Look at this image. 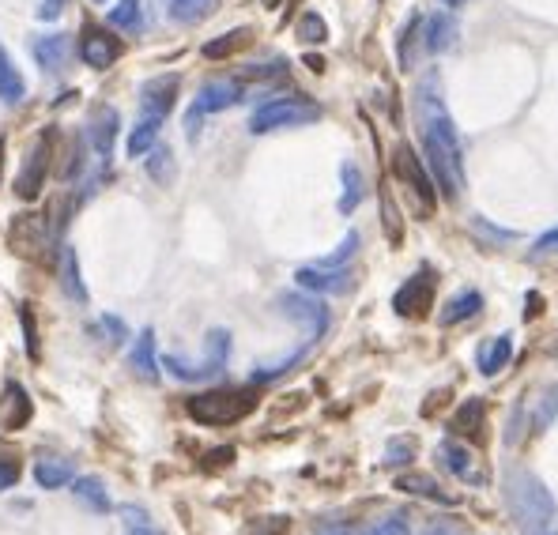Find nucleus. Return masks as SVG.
Returning <instances> with one entry per match:
<instances>
[{
  "label": "nucleus",
  "instance_id": "a211bd4d",
  "mask_svg": "<svg viewBox=\"0 0 558 535\" xmlns=\"http://www.w3.org/2000/svg\"><path fill=\"white\" fill-rule=\"evenodd\" d=\"M427 49L430 53H445V49H453V42H457V19L449 16V12H434V16L427 19Z\"/></svg>",
  "mask_w": 558,
  "mask_h": 535
},
{
  "label": "nucleus",
  "instance_id": "4d7b16f0",
  "mask_svg": "<svg viewBox=\"0 0 558 535\" xmlns=\"http://www.w3.org/2000/svg\"><path fill=\"white\" fill-rule=\"evenodd\" d=\"M336 535H344V532H336Z\"/></svg>",
  "mask_w": 558,
  "mask_h": 535
},
{
  "label": "nucleus",
  "instance_id": "4be33fe9",
  "mask_svg": "<svg viewBox=\"0 0 558 535\" xmlns=\"http://www.w3.org/2000/svg\"><path fill=\"white\" fill-rule=\"evenodd\" d=\"M483 415H487L483 400H468V404L460 407L457 415L449 419V426H453V434H464V438L479 441L483 438Z\"/></svg>",
  "mask_w": 558,
  "mask_h": 535
},
{
  "label": "nucleus",
  "instance_id": "5701e85b",
  "mask_svg": "<svg viewBox=\"0 0 558 535\" xmlns=\"http://www.w3.org/2000/svg\"><path fill=\"white\" fill-rule=\"evenodd\" d=\"M159 132H163V121L159 117H140L136 121V129L129 132V159H140V155H148L155 140H159Z\"/></svg>",
  "mask_w": 558,
  "mask_h": 535
},
{
  "label": "nucleus",
  "instance_id": "423d86ee",
  "mask_svg": "<svg viewBox=\"0 0 558 535\" xmlns=\"http://www.w3.org/2000/svg\"><path fill=\"white\" fill-rule=\"evenodd\" d=\"M230 358V332H223V328H215V332H208V347H204V362H185V358L178 355H166L163 366L178 381H204V377H212V373H219L223 366H227Z\"/></svg>",
  "mask_w": 558,
  "mask_h": 535
},
{
  "label": "nucleus",
  "instance_id": "ea45409f",
  "mask_svg": "<svg viewBox=\"0 0 558 535\" xmlns=\"http://www.w3.org/2000/svg\"><path fill=\"white\" fill-rule=\"evenodd\" d=\"M419 23H423V19L411 16V23L404 27V38H400V65L404 68H411V42L419 38Z\"/></svg>",
  "mask_w": 558,
  "mask_h": 535
},
{
  "label": "nucleus",
  "instance_id": "cd10ccee",
  "mask_svg": "<svg viewBox=\"0 0 558 535\" xmlns=\"http://www.w3.org/2000/svg\"><path fill=\"white\" fill-rule=\"evenodd\" d=\"M509 355H513V340H509V336H498V340L483 343V347H479V370L487 373V377H494V373L509 362Z\"/></svg>",
  "mask_w": 558,
  "mask_h": 535
},
{
  "label": "nucleus",
  "instance_id": "20e7f679",
  "mask_svg": "<svg viewBox=\"0 0 558 535\" xmlns=\"http://www.w3.org/2000/svg\"><path fill=\"white\" fill-rule=\"evenodd\" d=\"M393 174L400 178V185L408 189V200H411V208H415V215H419V219H430L434 208H438V185H434L430 170L423 166V159H419L408 144L396 147Z\"/></svg>",
  "mask_w": 558,
  "mask_h": 535
},
{
  "label": "nucleus",
  "instance_id": "4468645a",
  "mask_svg": "<svg viewBox=\"0 0 558 535\" xmlns=\"http://www.w3.org/2000/svg\"><path fill=\"white\" fill-rule=\"evenodd\" d=\"M46 170H50V132L38 136L31 159H27V166H23V174H19V181H16V193L23 196V200L38 196L42 181H46Z\"/></svg>",
  "mask_w": 558,
  "mask_h": 535
},
{
  "label": "nucleus",
  "instance_id": "a878e982",
  "mask_svg": "<svg viewBox=\"0 0 558 535\" xmlns=\"http://www.w3.org/2000/svg\"><path fill=\"white\" fill-rule=\"evenodd\" d=\"M27 91V83L19 76V68L12 65V57H8V49L0 46V98L8 102V106H16L19 98Z\"/></svg>",
  "mask_w": 558,
  "mask_h": 535
},
{
  "label": "nucleus",
  "instance_id": "f8f14e48",
  "mask_svg": "<svg viewBox=\"0 0 558 535\" xmlns=\"http://www.w3.org/2000/svg\"><path fill=\"white\" fill-rule=\"evenodd\" d=\"M117 125H121V117H117L114 106H95L91 117H87V140L95 147L99 163H110V155H114Z\"/></svg>",
  "mask_w": 558,
  "mask_h": 535
},
{
  "label": "nucleus",
  "instance_id": "4c0bfd02",
  "mask_svg": "<svg viewBox=\"0 0 558 535\" xmlns=\"http://www.w3.org/2000/svg\"><path fill=\"white\" fill-rule=\"evenodd\" d=\"M19 460L16 456H8V453H0V490H12L19 483Z\"/></svg>",
  "mask_w": 558,
  "mask_h": 535
},
{
  "label": "nucleus",
  "instance_id": "49530a36",
  "mask_svg": "<svg viewBox=\"0 0 558 535\" xmlns=\"http://www.w3.org/2000/svg\"><path fill=\"white\" fill-rule=\"evenodd\" d=\"M558 245V230H547L540 242H536V249H555Z\"/></svg>",
  "mask_w": 558,
  "mask_h": 535
},
{
  "label": "nucleus",
  "instance_id": "2eb2a0df",
  "mask_svg": "<svg viewBox=\"0 0 558 535\" xmlns=\"http://www.w3.org/2000/svg\"><path fill=\"white\" fill-rule=\"evenodd\" d=\"M31 396L19 381H8L4 392H0V426L4 430H23L31 422Z\"/></svg>",
  "mask_w": 558,
  "mask_h": 535
},
{
  "label": "nucleus",
  "instance_id": "aec40b11",
  "mask_svg": "<svg viewBox=\"0 0 558 535\" xmlns=\"http://www.w3.org/2000/svg\"><path fill=\"white\" fill-rule=\"evenodd\" d=\"M61 287H65V294L72 302H80V306L87 302V287H83V276H80V257H76L72 245L61 249Z\"/></svg>",
  "mask_w": 558,
  "mask_h": 535
},
{
  "label": "nucleus",
  "instance_id": "864d4df0",
  "mask_svg": "<svg viewBox=\"0 0 558 535\" xmlns=\"http://www.w3.org/2000/svg\"><path fill=\"white\" fill-rule=\"evenodd\" d=\"M445 4H453V8H460V4H464V0H445Z\"/></svg>",
  "mask_w": 558,
  "mask_h": 535
},
{
  "label": "nucleus",
  "instance_id": "58836bf2",
  "mask_svg": "<svg viewBox=\"0 0 558 535\" xmlns=\"http://www.w3.org/2000/svg\"><path fill=\"white\" fill-rule=\"evenodd\" d=\"M411 453H415V441H411V438H396V441H389L385 464H408Z\"/></svg>",
  "mask_w": 558,
  "mask_h": 535
},
{
  "label": "nucleus",
  "instance_id": "393cba45",
  "mask_svg": "<svg viewBox=\"0 0 558 535\" xmlns=\"http://www.w3.org/2000/svg\"><path fill=\"white\" fill-rule=\"evenodd\" d=\"M249 42H253V31H246V27H242V31H227L223 38L208 42V46L200 49V53H204L208 61H227V57H234V53H242Z\"/></svg>",
  "mask_w": 558,
  "mask_h": 535
},
{
  "label": "nucleus",
  "instance_id": "f03ea898",
  "mask_svg": "<svg viewBox=\"0 0 558 535\" xmlns=\"http://www.w3.org/2000/svg\"><path fill=\"white\" fill-rule=\"evenodd\" d=\"M257 407V392L249 389H215V392H200V396H189L185 411L200 422V426H234L246 415H253Z\"/></svg>",
  "mask_w": 558,
  "mask_h": 535
},
{
  "label": "nucleus",
  "instance_id": "6ab92c4d",
  "mask_svg": "<svg viewBox=\"0 0 558 535\" xmlns=\"http://www.w3.org/2000/svg\"><path fill=\"white\" fill-rule=\"evenodd\" d=\"M438 453H442V464L457 479H476L479 483V471H476V456L468 453V445H457V441H442L438 445Z\"/></svg>",
  "mask_w": 558,
  "mask_h": 535
},
{
  "label": "nucleus",
  "instance_id": "ddd939ff",
  "mask_svg": "<svg viewBox=\"0 0 558 535\" xmlns=\"http://www.w3.org/2000/svg\"><path fill=\"white\" fill-rule=\"evenodd\" d=\"M298 287H306L313 294H340L351 287V272L347 268H325V264H306L295 272Z\"/></svg>",
  "mask_w": 558,
  "mask_h": 535
},
{
  "label": "nucleus",
  "instance_id": "7c9ffc66",
  "mask_svg": "<svg viewBox=\"0 0 558 535\" xmlns=\"http://www.w3.org/2000/svg\"><path fill=\"white\" fill-rule=\"evenodd\" d=\"M72 494H76L83 505H91L95 513H110V494H106V487H102L99 479H76Z\"/></svg>",
  "mask_w": 558,
  "mask_h": 535
},
{
  "label": "nucleus",
  "instance_id": "9d476101",
  "mask_svg": "<svg viewBox=\"0 0 558 535\" xmlns=\"http://www.w3.org/2000/svg\"><path fill=\"white\" fill-rule=\"evenodd\" d=\"M83 61L95 68V72H106V68L114 65L117 57H121V38L110 31H102V27H95V23H87L83 27Z\"/></svg>",
  "mask_w": 558,
  "mask_h": 535
},
{
  "label": "nucleus",
  "instance_id": "1a4fd4ad",
  "mask_svg": "<svg viewBox=\"0 0 558 535\" xmlns=\"http://www.w3.org/2000/svg\"><path fill=\"white\" fill-rule=\"evenodd\" d=\"M430 306H434V272H430V268H419V272L396 291L393 309L400 313V317L419 321V317H427L430 313Z\"/></svg>",
  "mask_w": 558,
  "mask_h": 535
},
{
  "label": "nucleus",
  "instance_id": "473e14b6",
  "mask_svg": "<svg viewBox=\"0 0 558 535\" xmlns=\"http://www.w3.org/2000/svg\"><path fill=\"white\" fill-rule=\"evenodd\" d=\"M110 27H117V31H136L140 27V0H121L117 8H110Z\"/></svg>",
  "mask_w": 558,
  "mask_h": 535
},
{
  "label": "nucleus",
  "instance_id": "f3484780",
  "mask_svg": "<svg viewBox=\"0 0 558 535\" xmlns=\"http://www.w3.org/2000/svg\"><path fill=\"white\" fill-rule=\"evenodd\" d=\"M34 479H38V487L61 490L76 479V471H72V460H61V456H38V460H34Z\"/></svg>",
  "mask_w": 558,
  "mask_h": 535
},
{
  "label": "nucleus",
  "instance_id": "f257e3e1",
  "mask_svg": "<svg viewBox=\"0 0 558 535\" xmlns=\"http://www.w3.org/2000/svg\"><path fill=\"white\" fill-rule=\"evenodd\" d=\"M419 125H423L430 178L442 189L445 200H457L464 189V144H460V129L445 110L442 95L434 91V80L419 87Z\"/></svg>",
  "mask_w": 558,
  "mask_h": 535
},
{
  "label": "nucleus",
  "instance_id": "6e6552de",
  "mask_svg": "<svg viewBox=\"0 0 558 535\" xmlns=\"http://www.w3.org/2000/svg\"><path fill=\"white\" fill-rule=\"evenodd\" d=\"M279 313L291 317L310 336V343L317 336H325V328H329V306H321L317 298H306V294H283L279 298Z\"/></svg>",
  "mask_w": 558,
  "mask_h": 535
},
{
  "label": "nucleus",
  "instance_id": "6e6d98bb",
  "mask_svg": "<svg viewBox=\"0 0 558 535\" xmlns=\"http://www.w3.org/2000/svg\"><path fill=\"white\" fill-rule=\"evenodd\" d=\"M95 4H106V0H95Z\"/></svg>",
  "mask_w": 558,
  "mask_h": 535
},
{
  "label": "nucleus",
  "instance_id": "7ed1b4c3",
  "mask_svg": "<svg viewBox=\"0 0 558 535\" xmlns=\"http://www.w3.org/2000/svg\"><path fill=\"white\" fill-rule=\"evenodd\" d=\"M509 505L521 517L525 532H543L555 520V498H551V490L543 487L536 475H528V471H513L509 475Z\"/></svg>",
  "mask_w": 558,
  "mask_h": 535
},
{
  "label": "nucleus",
  "instance_id": "b1692460",
  "mask_svg": "<svg viewBox=\"0 0 558 535\" xmlns=\"http://www.w3.org/2000/svg\"><path fill=\"white\" fill-rule=\"evenodd\" d=\"M396 490H404V494H423V498H434V502H445V505H453L457 498L453 494H445L430 475H419V471H408V475H400L396 479Z\"/></svg>",
  "mask_w": 558,
  "mask_h": 535
},
{
  "label": "nucleus",
  "instance_id": "a18cd8bd",
  "mask_svg": "<svg viewBox=\"0 0 558 535\" xmlns=\"http://www.w3.org/2000/svg\"><path fill=\"white\" fill-rule=\"evenodd\" d=\"M102 325L114 332V340H117V343L125 340V321H117V317H102Z\"/></svg>",
  "mask_w": 558,
  "mask_h": 535
},
{
  "label": "nucleus",
  "instance_id": "bb28decb",
  "mask_svg": "<svg viewBox=\"0 0 558 535\" xmlns=\"http://www.w3.org/2000/svg\"><path fill=\"white\" fill-rule=\"evenodd\" d=\"M132 366H136V373L140 377H148V381H155L159 377V358H155V332H140V340H136V347H132Z\"/></svg>",
  "mask_w": 558,
  "mask_h": 535
},
{
  "label": "nucleus",
  "instance_id": "c9c22d12",
  "mask_svg": "<svg viewBox=\"0 0 558 535\" xmlns=\"http://www.w3.org/2000/svg\"><path fill=\"white\" fill-rule=\"evenodd\" d=\"M381 215H385V234H389V242L400 245V234H404V230H400V211H396L389 193H381Z\"/></svg>",
  "mask_w": 558,
  "mask_h": 535
},
{
  "label": "nucleus",
  "instance_id": "39448f33",
  "mask_svg": "<svg viewBox=\"0 0 558 535\" xmlns=\"http://www.w3.org/2000/svg\"><path fill=\"white\" fill-rule=\"evenodd\" d=\"M313 121H321V106L302 95H287V98H276V102H264L261 110L253 114V121H249V132L264 136V132L313 125Z\"/></svg>",
  "mask_w": 558,
  "mask_h": 535
},
{
  "label": "nucleus",
  "instance_id": "9b49d317",
  "mask_svg": "<svg viewBox=\"0 0 558 535\" xmlns=\"http://www.w3.org/2000/svg\"><path fill=\"white\" fill-rule=\"evenodd\" d=\"M178 91H181V80L174 72L148 80L144 83V95H140V117H159V121H166V114L178 102Z\"/></svg>",
  "mask_w": 558,
  "mask_h": 535
},
{
  "label": "nucleus",
  "instance_id": "72a5a7b5",
  "mask_svg": "<svg viewBox=\"0 0 558 535\" xmlns=\"http://www.w3.org/2000/svg\"><path fill=\"white\" fill-rule=\"evenodd\" d=\"M298 38H302V42H325V38H329L325 19L317 16V12H306V16L298 19Z\"/></svg>",
  "mask_w": 558,
  "mask_h": 535
},
{
  "label": "nucleus",
  "instance_id": "f704fd0d",
  "mask_svg": "<svg viewBox=\"0 0 558 535\" xmlns=\"http://www.w3.org/2000/svg\"><path fill=\"white\" fill-rule=\"evenodd\" d=\"M355 249H359V234L351 230L344 242H340V249H336V253H329V257H321L317 264H325V268H344L347 260L355 257Z\"/></svg>",
  "mask_w": 558,
  "mask_h": 535
},
{
  "label": "nucleus",
  "instance_id": "c756f323",
  "mask_svg": "<svg viewBox=\"0 0 558 535\" xmlns=\"http://www.w3.org/2000/svg\"><path fill=\"white\" fill-rule=\"evenodd\" d=\"M340 178H344V196H340V211L351 215V211L362 204V170L355 163L340 166Z\"/></svg>",
  "mask_w": 558,
  "mask_h": 535
},
{
  "label": "nucleus",
  "instance_id": "c03bdc74",
  "mask_svg": "<svg viewBox=\"0 0 558 535\" xmlns=\"http://www.w3.org/2000/svg\"><path fill=\"white\" fill-rule=\"evenodd\" d=\"M23 328H27V351L38 355V340H34V317H27V309H23Z\"/></svg>",
  "mask_w": 558,
  "mask_h": 535
},
{
  "label": "nucleus",
  "instance_id": "09e8293b",
  "mask_svg": "<svg viewBox=\"0 0 558 535\" xmlns=\"http://www.w3.org/2000/svg\"><path fill=\"white\" fill-rule=\"evenodd\" d=\"M129 535H159V532H151L148 524H132V532Z\"/></svg>",
  "mask_w": 558,
  "mask_h": 535
},
{
  "label": "nucleus",
  "instance_id": "a19ab883",
  "mask_svg": "<svg viewBox=\"0 0 558 535\" xmlns=\"http://www.w3.org/2000/svg\"><path fill=\"white\" fill-rule=\"evenodd\" d=\"M362 535H411V528L404 517H385L381 524H374L370 532H362Z\"/></svg>",
  "mask_w": 558,
  "mask_h": 535
},
{
  "label": "nucleus",
  "instance_id": "8fccbe9b",
  "mask_svg": "<svg viewBox=\"0 0 558 535\" xmlns=\"http://www.w3.org/2000/svg\"><path fill=\"white\" fill-rule=\"evenodd\" d=\"M0 178H4V140H0Z\"/></svg>",
  "mask_w": 558,
  "mask_h": 535
},
{
  "label": "nucleus",
  "instance_id": "79ce46f5",
  "mask_svg": "<svg viewBox=\"0 0 558 535\" xmlns=\"http://www.w3.org/2000/svg\"><path fill=\"white\" fill-rule=\"evenodd\" d=\"M283 72H287V65H283V61H268V65L246 68L242 76H246V80H272V76H283Z\"/></svg>",
  "mask_w": 558,
  "mask_h": 535
},
{
  "label": "nucleus",
  "instance_id": "5fc2aeb1",
  "mask_svg": "<svg viewBox=\"0 0 558 535\" xmlns=\"http://www.w3.org/2000/svg\"><path fill=\"white\" fill-rule=\"evenodd\" d=\"M528 535H547V532H528Z\"/></svg>",
  "mask_w": 558,
  "mask_h": 535
},
{
  "label": "nucleus",
  "instance_id": "2f4dec72",
  "mask_svg": "<svg viewBox=\"0 0 558 535\" xmlns=\"http://www.w3.org/2000/svg\"><path fill=\"white\" fill-rule=\"evenodd\" d=\"M532 422H536V430L558 426V385L555 389H547L540 400H536V407H532Z\"/></svg>",
  "mask_w": 558,
  "mask_h": 535
},
{
  "label": "nucleus",
  "instance_id": "412c9836",
  "mask_svg": "<svg viewBox=\"0 0 558 535\" xmlns=\"http://www.w3.org/2000/svg\"><path fill=\"white\" fill-rule=\"evenodd\" d=\"M479 306H483V294H479V291H460L442 306L438 321H442V325H460L464 317H476Z\"/></svg>",
  "mask_w": 558,
  "mask_h": 535
},
{
  "label": "nucleus",
  "instance_id": "e433bc0d",
  "mask_svg": "<svg viewBox=\"0 0 558 535\" xmlns=\"http://www.w3.org/2000/svg\"><path fill=\"white\" fill-rule=\"evenodd\" d=\"M148 170L155 174L159 181H170V170H174V155L166 151V147H151V163Z\"/></svg>",
  "mask_w": 558,
  "mask_h": 535
},
{
  "label": "nucleus",
  "instance_id": "3c124183",
  "mask_svg": "<svg viewBox=\"0 0 558 535\" xmlns=\"http://www.w3.org/2000/svg\"><path fill=\"white\" fill-rule=\"evenodd\" d=\"M423 535H449V532H445V528H427Z\"/></svg>",
  "mask_w": 558,
  "mask_h": 535
},
{
  "label": "nucleus",
  "instance_id": "dca6fc26",
  "mask_svg": "<svg viewBox=\"0 0 558 535\" xmlns=\"http://www.w3.org/2000/svg\"><path fill=\"white\" fill-rule=\"evenodd\" d=\"M31 49L46 72H61L68 65V57H72V38L68 34H38Z\"/></svg>",
  "mask_w": 558,
  "mask_h": 535
},
{
  "label": "nucleus",
  "instance_id": "37998d69",
  "mask_svg": "<svg viewBox=\"0 0 558 535\" xmlns=\"http://www.w3.org/2000/svg\"><path fill=\"white\" fill-rule=\"evenodd\" d=\"M68 0H42V8H38V16L42 19H57L61 12H65Z\"/></svg>",
  "mask_w": 558,
  "mask_h": 535
},
{
  "label": "nucleus",
  "instance_id": "de8ad7c7",
  "mask_svg": "<svg viewBox=\"0 0 558 535\" xmlns=\"http://www.w3.org/2000/svg\"><path fill=\"white\" fill-rule=\"evenodd\" d=\"M242 535H272V528H268V524H249Z\"/></svg>",
  "mask_w": 558,
  "mask_h": 535
},
{
  "label": "nucleus",
  "instance_id": "603ef678",
  "mask_svg": "<svg viewBox=\"0 0 558 535\" xmlns=\"http://www.w3.org/2000/svg\"><path fill=\"white\" fill-rule=\"evenodd\" d=\"M261 4H264V8H276L279 0H261Z\"/></svg>",
  "mask_w": 558,
  "mask_h": 535
},
{
  "label": "nucleus",
  "instance_id": "c85d7f7f",
  "mask_svg": "<svg viewBox=\"0 0 558 535\" xmlns=\"http://www.w3.org/2000/svg\"><path fill=\"white\" fill-rule=\"evenodd\" d=\"M166 4H170L174 23H200L204 16H212L219 0H166Z\"/></svg>",
  "mask_w": 558,
  "mask_h": 535
},
{
  "label": "nucleus",
  "instance_id": "0eeeda50",
  "mask_svg": "<svg viewBox=\"0 0 558 535\" xmlns=\"http://www.w3.org/2000/svg\"><path fill=\"white\" fill-rule=\"evenodd\" d=\"M234 102H242V87H238L234 80L204 83V87H200V95H197V102H193V110H189V117H185V129H189V136H197V132H200V117L223 114V110H230Z\"/></svg>",
  "mask_w": 558,
  "mask_h": 535
}]
</instances>
